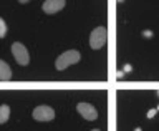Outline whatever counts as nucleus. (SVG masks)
<instances>
[{"mask_svg": "<svg viewBox=\"0 0 159 131\" xmlns=\"http://www.w3.org/2000/svg\"><path fill=\"white\" fill-rule=\"evenodd\" d=\"M10 80H12V70L7 62L0 60V82H10Z\"/></svg>", "mask_w": 159, "mask_h": 131, "instance_id": "obj_7", "label": "nucleus"}, {"mask_svg": "<svg viewBox=\"0 0 159 131\" xmlns=\"http://www.w3.org/2000/svg\"><path fill=\"white\" fill-rule=\"evenodd\" d=\"M76 111L81 115L86 121H94V119H98L96 108H94L93 105H89V103H78L76 105Z\"/></svg>", "mask_w": 159, "mask_h": 131, "instance_id": "obj_5", "label": "nucleus"}, {"mask_svg": "<svg viewBox=\"0 0 159 131\" xmlns=\"http://www.w3.org/2000/svg\"><path fill=\"white\" fill-rule=\"evenodd\" d=\"M91 131H99V129H91Z\"/></svg>", "mask_w": 159, "mask_h": 131, "instance_id": "obj_15", "label": "nucleus"}, {"mask_svg": "<svg viewBox=\"0 0 159 131\" xmlns=\"http://www.w3.org/2000/svg\"><path fill=\"white\" fill-rule=\"evenodd\" d=\"M156 113H157V110H149V111H148V115H146V116H148L149 119H152L154 116H156Z\"/></svg>", "mask_w": 159, "mask_h": 131, "instance_id": "obj_10", "label": "nucleus"}, {"mask_svg": "<svg viewBox=\"0 0 159 131\" xmlns=\"http://www.w3.org/2000/svg\"><path fill=\"white\" fill-rule=\"evenodd\" d=\"M124 72H126V73L131 72V65H126V67H124Z\"/></svg>", "mask_w": 159, "mask_h": 131, "instance_id": "obj_11", "label": "nucleus"}, {"mask_svg": "<svg viewBox=\"0 0 159 131\" xmlns=\"http://www.w3.org/2000/svg\"><path fill=\"white\" fill-rule=\"evenodd\" d=\"M106 40H108L106 27H96L91 33H89V47L93 50H99L106 45Z\"/></svg>", "mask_w": 159, "mask_h": 131, "instance_id": "obj_2", "label": "nucleus"}, {"mask_svg": "<svg viewBox=\"0 0 159 131\" xmlns=\"http://www.w3.org/2000/svg\"><path fill=\"white\" fill-rule=\"evenodd\" d=\"M143 35H144V37H152L151 32H143Z\"/></svg>", "mask_w": 159, "mask_h": 131, "instance_id": "obj_12", "label": "nucleus"}, {"mask_svg": "<svg viewBox=\"0 0 159 131\" xmlns=\"http://www.w3.org/2000/svg\"><path fill=\"white\" fill-rule=\"evenodd\" d=\"M65 5H66V2L65 0H47V2H43L42 8L45 13L48 15H53V13H58L60 10H61Z\"/></svg>", "mask_w": 159, "mask_h": 131, "instance_id": "obj_6", "label": "nucleus"}, {"mask_svg": "<svg viewBox=\"0 0 159 131\" xmlns=\"http://www.w3.org/2000/svg\"><path fill=\"white\" fill-rule=\"evenodd\" d=\"M157 96H159V91H157Z\"/></svg>", "mask_w": 159, "mask_h": 131, "instance_id": "obj_17", "label": "nucleus"}, {"mask_svg": "<svg viewBox=\"0 0 159 131\" xmlns=\"http://www.w3.org/2000/svg\"><path fill=\"white\" fill-rule=\"evenodd\" d=\"M5 35H7V23L0 17V38H5Z\"/></svg>", "mask_w": 159, "mask_h": 131, "instance_id": "obj_9", "label": "nucleus"}, {"mask_svg": "<svg viewBox=\"0 0 159 131\" xmlns=\"http://www.w3.org/2000/svg\"><path fill=\"white\" fill-rule=\"evenodd\" d=\"M134 131H143V129H141V128H136V129H134Z\"/></svg>", "mask_w": 159, "mask_h": 131, "instance_id": "obj_14", "label": "nucleus"}, {"mask_svg": "<svg viewBox=\"0 0 159 131\" xmlns=\"http://www.w3.org/2000/svg\"><path fill=\"white\" fill-rule=\"evenodd\" d=\"M156 110H157V111H159V106H157V108H156Z\"/></svg>", "mask_w": 159, "mask_h": 131, "instance_id": "obj_16", "label": "nucleus"}, {"mask_svg": "<svg viewBox=\"0 0 159 131\" xmlns=\"http://www.w3.org/2000/svg\"><path fill=\"white\" fill-rule=\"evenodd\" d=\"M32 116L35 121H52L55 118V111L52 106H47V105H40L33 110Z\"/></svg>", "mask_w": 159, "mask_h": 131, "instance_id": "obj_4", "label": "nucleus"}, {"mask_svg": "<svg viewBox=\"0 0 159 131\" xmlns=\"http://www.w3.org/2000/svg\"><path fill=\"white\" fill-rule=\"evenodd\" d=\"M124 77V72H118V78H123Z\"/></svg>", "mask_w": 159, "mask_h": 131, "instance_id": "obj_13", "label": "nucleus"}, {"mask_svg": "<svg viewBox=\"0 0 159 131\" xmlns=\"http://www.w3.org/2000/svg\"><path fill=\"white\" fill-rule=\"evenodd\" d=\"M12 53H13V57H15L18 65L27 67V65L30 63V53H28V50L23 43H18V42L13 43L12 45Z\"/></svg>", "mask_w": 159, "mask_h": 131, "instance_id": "obj_3", "label": "nucleus"}, {"mask_svg": "<svg viewBox=\"0 0 159 131\" xmlns=\"http://www.w3.org/2000/svg\"><path fill=\"white\" fill-rule=\"evenodd\" d=\"M8 118H10V106L8 105H2L0 106V124L7 123Z\"/></svg>", "mask_w": 159, "mask_h": 131, "instance_id": "obj_8", "label": "nucleus"}, {"mask_svg": "<svg viewBox=\"0 0 159 131\" xmlns=\"http://www.w3.org/2000/svg\"><path fill=\"white\" fill-rule=\"evenodd\" d=\"M80 60H81V55H80L78 50H68V52H63V53L57 58L55 67H57V70H60V72H63V70H66L68 67H71V65L78 63Z\"/></svg>", "mask_w": 159, "mask_h": 131, "instance_id": "obj_1", "label": "nucleus"}]
</instances>
